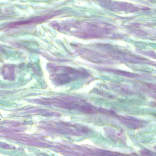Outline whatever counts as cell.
Returning <instances> with one entry per match:
<instances>
[{
  "mask_svg": "<svg viewBox=\"0 0 156 156\" xmlns=\"http://www.w3.org/2000/svg\"><path fill=\"white\" fill-rule=\"evenodd\" d=\"M2 73L5 79L9 81L15 80V75L13 68L9 67H5L3 70Z\"/></svg>",
  "mask_w": 156,
  "mask_h": 156,
  "instance_id": "7a4b0ae2",
  "label": "cell"
},
{
  "mask_svg": "<svg viewBox=\"0 0 156 156\" xmlns=\"http://www.w3.org/2000/svg\"><path fill=\"white\" fill-rule=\"evenodd\" d=\"M100 80H95L89 84L84 86L81 88L76 90L74 93L77 94H87L90 93Z\"/></svg>",
  "mask_w": 156,
  "mask_h": 156,
  "instance_id": "6da1fadb",
  "label": "cell"
}]
</instances>
